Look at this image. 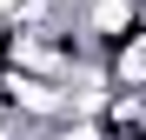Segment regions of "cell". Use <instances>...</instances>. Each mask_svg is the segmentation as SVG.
Listing matches in <instances>:
<instances>
[{
    "instance_id": "obj_1",
    "label": "cell",
    "mask_w": 146,
    "mask_h": 140,
    "mask_svg": "<svg viewBox=\"0 0 146 140\" xmlns=\"http://www.w3.org/2000/svg\"><path fill=\"white\" fill-rule=\"evenodd\" d=\"M100 60H106V80H113V87H139V93H146V40H139V33L113 40Z\"/></svg>"
}]
</instances>
